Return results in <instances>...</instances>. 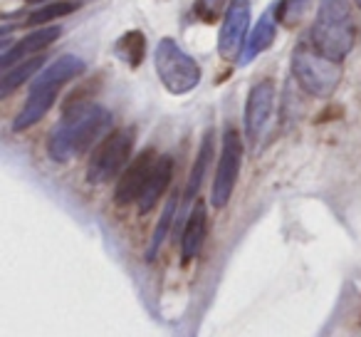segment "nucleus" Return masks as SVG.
Listing matches in <instances>:
<instances>
[{
    "instance_id": "f257e3e1",
    "label": "nucleus",
    "mask_w": 361,
    "mask_h": 337,
    "mask_svg": "<svg viewBox=\"0 0 361 337\" xmlns=\"http://www.w3.org/2000/svg\"><path fill=\"white\" fill-rule=\"evenodd\" d=\"M111 124V114L102 105H92V102H77L75 107H67L62 119L50 131L47 139V154L52 161H65L75 159V156L85 154Z\"/></svg>"
},
{
    "instance_id": "39448f33",
    "label": "nucleus",
    "mask_w": 361,
    "mask_h": 337,
    "mask_svg": "<svg viewBox=\"0 0 361 337\" xmlns=\"http://www.w3.org/2000/svg\"><path fill=\"white\" fill-rule=\"evenodd\" d=\"M156 75L164 82V87L171 95H188L191 90H196L201 82V67L191 55L180 50L178 42H173L171 37H164L156 47L154 55Z\"/></svg>"
},
{
    "instance_id": "0eeeda50",
    "label": "nucleus",
    "mask_w": 361,
    "mask_h": 337,
    "mask_svg": "<svg viewBox=\"0 0 361 337\" xmlns=\"http://www.w3.org/2000/svg\"><path fill=\"white\" fill-rule=\"evenodd\" d=\"M240 166H243V139L233 126H228L223 131L221 156H218L216 177H213V187H211V203L216 208L228 206L233 191H235L238 177H240Z\"/></svg>"
},
{
    "instance_id": "4be33fe9",
    "label": "nucleus",
    "mask_w": 361,
    "mask_h": 337,
    "mask_svg": "<svg viewBox=\"0 0 361 337\" xmlns=\"http://www.w3.org/2000/svg\"><path fill=\"white\" fill-rule=\"evenodd\" d=\"M25 3H32V6H45L47 0H25Z\"/></svg>"
},
{
    "instance_id": "423d86ee",
    "label": "nucleus",
    "mask_w": 361,
    "mask_h": 337,
    "mask_svg": "<svg viewBox=\"0 0 361 337\" xmlns=\"http://www.w3.org/2000/svg\"><path fill=\"white\" fill-rule=\"evenodd\" d=\"M131 149H134V129L131 126H124V129H116L111 134H106L90 156L87 182L106 184L114 177H119L121 169L129 164Z\"/></svg>"
},
{
    "instance_id": "20e7f679",
    "label": "nucleus",
    "mask_w": 361,
    "mask_h": 337,
    "mask_svg": "<svg viewBox=\"0 0 361 337\" xmlns=\"http://www.w3.org/2000/svg\"><path fill=\"white\" fill-rule=\"evenodd\" d=\"M292 75L310 97L326 100L336 92L341 82V65L322 55L312 42H302L292 52Z\"/></svg>"
},
{
    "instance_id": "1a4fd4ad",
    "label": "nucleus",
    "mask_w": 361,
    "mask_h": 337,
    "mask_svg": "<svg viewBox=\"0 0 361 337\" xmlns=\"http://www.w3.org/2000/svg\"><path fill=\"white\" fill-rule=\"evenodd\" d=\"M272 110H275V85L272 80L257 82L245 102V134L252 146H257V141L265 134Z\"/></svg>"
},
{
    "instance_id": "5701e85b",
    "label": "nucleus",
    "mask_w": 361,
    "mask_h": 337,
    "mask_svg": "<svg viewBox=\"0 0 361 337\" xmlns=\"http://www.w3.org/2000/svg\"><path fill=\"white\" fill-rule=\"evenodd\" d=\"M354 3H356V8H361V0H354Z\"/></svg>"
},
{
    "instance_id": "9b49d317",
    "label": "nucleus",
    "mask_w": 361,
    "mask_h": 337,
    "mask_svg": "<svg viewBox=\"0 0 361 337\" xmlns=\"http://www.w3.org/2000/svg\"><path fill=\"white\" fill-rule=\"evenodd\" d=\"M60 35H62V30L57 25L37 28L35 32H30L27 37L18 40L11 50L0 55V67H3V70H11V67L20 65V62H25V57L37 55V52H42L45 47H50Z\"/></svg>"
},
{
    "instance_id": "7ed1b4c3",
    "label": "nucleus",
    "mask_w": 361,
    "mask_h": 337,
    "mask_svg": "<svg viewBox=\"0 0 361 337\" xmlns=\"http://www.w3.org/2000/svg\"><path fill=\"white\" fill-rule=\"evenodd\" d=\"M356 40V23L349 0H322L312 28V45L322 55L341 62Z\"/></svg>"
},
{
    "instance_id": "2eb2a0df",
    "label": "nucleus",
    "mask_w": 361,
    "mask_h": 337,
    "mask_svg": "<svg viewBox=\"0 0 361 337\" xmlns=\"http://www.w3.org/2000/svg\"><path fill=\"white\" fill-rule=\"evenodd\" d=\"M211 156H213V131H208L206 139H203V144H201V151H198V156H196V164H193L191 177H188V184H186V191H183V199H180L178 213H183L188 203L196 201L198 191H201L203 177H206V169H208V164H211Z\"/></svg>"
},
{
    "instance_id": "dca6fc26",
    "label": "nucleus",
    "mask_w": 361,
    "mask_h": 337,
    "mask_svg": "<svg viewBox=\"0 0 361 337\" xmlns=\"http://www.w3.org/2000/svg\"><path fill=\"white\" fill-rule=\"evenodd\" d=\"M42 62H45V57H30V60H25V62H20V65L11 67V70H6V75H3V80H0V97H8L20 85H25V82L30 80L37 70H40Z\"/></svg>"
},
{
    "instance_id": "6e6552de",
    "label": "nucleus",
    "mask_w": 361,
    "mask_h": 337,
    "mask_svg": "<svg viewBox=\"0 0 361 337\" xmlns=\"http://www.w3.org/2000/svg\"><path fill=\"white\" fill-rule=\"evenodd\" d=\"M247 25H250V0H231L218 37V52L223 60H235L240 55Z\"/></svg>"
},
{
    "instance_id": "412c9836",
    "label": "nucleus",
    "mask_w": 361,
    "mask_h": 337,
    "mask_svg": "<svg viewBox=\"0 0 361 337\" xmlns=\"http://www.w3.org/2000/svg\"><path fill=\"white\" fill-rule=\"evenodd\" d=\"M223 6H226V0H196V13L203 18V20H216L218 13L223 11Z\"/></svg>"
},
{
    "instance_id": "f03ea898",
    "label": "nucleus",
    "mask_w": 361,
    "mask_h": 337,
    "mask_svg": "<svg viewBox=\"0 0 361 337\" xmlns=\"http://www.w3.org/2000/svg\"><path fill=\"white\" fill-rule=\"evenodd\" d=\"M85 67H87L85 60L77 55H62V57H57L50 67H45V70L35 77L25 105H23V110L18 112V117L13 119V129L25 131V129H30V126H35L37 122L52 110V105H55V100H57V92L70 80L80 77L82 72H85Z\"/></svg>"
},
{
    "instance_id": "4468645a",
    "label": "nucleus",
    "mask_w": 361,
    "mask_h": 337,
    "mask_svg": "<svg viewBox=\"0 0 361 337\" xmlns=\"http://www.w3.org/2000/svg\"><path fill=\"white\" fill-rule=\"evenodd\" d=\"M275 30H277L275 8H270V11L262 13V18L257 20L252 35L247 37L245 50H243V57H240V65H247V62L255 60L257 55H262V52H265L267 47L272 45V40H275Z\"/></svg>"
},
{
    "instance_id": "a211bd4d",
    "label": "nucleus",
    "mask_w": 361,
    "mask_h": 337,
    "mask_svg": "<svg viewBox=\"0 0 361 337\" xmlns=\"http://www.w3.org/2000/svg\"><path fill=\"white\" fill-rule=\"evenodd\" d=\"M144 50H146L144 35H141L139 30H134V32H126L124 37H119L114 52L124 62H129V67H136V65H141V60H144Z\"/></svg>"
},
{
    "instance_id": "f3484780",
    "label": "nucleus",
    "mask_w": 361,
    "mask_h": 337,
    "mask_svg": "<svg viewBox=\"0 0 361 337\" xmlns=\"http://www.w3.org/2000/svg\"><path fill=\"white\" fill-rule=\"evenodd\" d=\"M178 201H180L178 194H173V196H171V201L166 203L164 213H161L159 223H156V228H154V236H151V241H149V251H146V258H149V261H154V258L159 256L161 243H164L166 233H169L171 223H173V218H176V208H180Z\"/></svg>"
},
{
    "instance_id": "ddd939ff",
    "label": "nucleus",
    "mask_w": 361,
    "mask_h": 337,
    "mask_svg": "<svg viewBox=\"0 0 361 337\" xmlns=\"http://www.w3.org/2000/svg\"><path fill=\"white\" fill-rule=\"evenodd\" d=\"M208 233V216H206V206L201 201L191 208L186 218V226H183V236H180V258L183 263L193 261V258L201 253L203 241H206Z\"/></svg>"
},
{
    "instance_id": "9d476101",
    "label": "nucleus",
    "mask_w": 361,
    "mask_h": 337,
    "mask_svg": "<svg viewBox=\"0 0 361 337\" xmlns=\"http://www.w3.org/2000/svg\"><path fill=\"white\" fill-rule=\"evenodd\" d=\"M156 159H159V154H156L154 149H144L129 166H126L114 191V201L119 203V206H129V203L139 201L141 191H144L146 182H149L151 172H154Z\"/></svg>"
},
{
    "instance_id": "6ab92c4d",
    "label": "nucleus",
    "mask_w": 361,
    "mask_h": 337,
    "mask_svg": "<svg viewBox=\"0 0 361 337\" xmlns=\"http://www.w3.org/2000/svg\"><path fill=\"white\" fill-rule=\"evenodd\" d=\"M77 6H80V3H45V6H40V11H35L30 18H27L25 25L45 28V23H52V20H57V18L67 16V13L77 11Z\"/></svg>"
},
{
    "instance_id": "f8f14e48",
    "label": "nucleus",
    "mask_w": 361,
    "mask_h": 337,
    "mask_svg": "<svg viewBox=\"0 0 361 337\" xmlns=\"http://www.w3.org/2000/svg\"><path fill=\"white\" fill-rule=\"evenodd\" d=\"M171 179H173V159H171V156H166V154H161L159 159H156L154 172H151L149 182H146L139 201H136L139 213H149L151 208L159 203V199L164 196L166 189H169Z\"/></svg>"
},
{
    "instance_id": "aec40b11",
    "label": "nucleus",
    "mask_w": 361,
    "mask_h": 337,
    "mask_svg": "<svg viewBox=\"0 0 361 337\" xmlns=\"http://www.w3.org/2000/svg\"><path fill=\"white\" fill-rule=\"evenodd\" d=\"M307 6H310V0H282L277 18H280L285 25H295V23L305 16Z\"/></svg>"
}]
</instances>
